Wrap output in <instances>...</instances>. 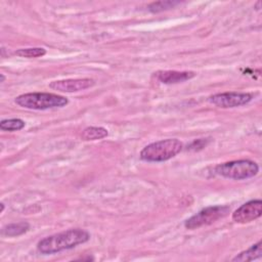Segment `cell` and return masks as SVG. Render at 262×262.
I'll list each match as a JSON object with an SVG mask.
<instances>
[{"instance_id":"cell-1","label":"cell","mask_w":262,"mask_h":262,"mask_svg":"<svg viewBox=\"0 0 262 262\" xmlns=\"http://www.w3.org/2000/svg\"><path fill=\"white\" fill-rule=\"evenodd\" d=\"M90 234L81 228L69 229L59 233L46 236L38 242L37 249L41 254L48 255L70 250L78 245L88 242Z\"/></svg>"},{"instance_id":"cell-2","label":"cell","mask_w":262,"mask_h":262,"mask_svg":"<svg viewBox=\"0 0 262 262\" xmlns=\"http://www.w3.org/2000/svg\"><path fill=\"white\" fill-rule=\"evenodd\" d=\"M15 103L21 107L30 110H50L66 106L69 102L68 98L47 92H31L20 94L15 97Z\"/></svg>"},{"instance_id":"cell-3","label":"cell","mask_w":262,"mask_h":262,"mask_svg":"<svg viewBox=\"0 0 262 262\" xmlns=\"http://www.w3.org/2000/svg\"><path fill=\"white\" fill-rule=\"evenodd\" d=\"M183 148V144L176 138H168L152 142L140 151V159L145 162H164L174 158Z\"/></svg>"},{"instance_id":"cell-4","label":"cell","mask_w":262,"mask_h":262,"mask_svg":"<svg viewBox=\"0 0 262 262\" xmlns=\"http://www.w3.org/2000/svg\"><path fill=\"white\" fill-rule=\"evenodd\" d=\"M216 174L234 180H244L256 176L259 166L250 160H237L219 164L215 168Z\"/></svg>"},{"instance_id":"cell-5","label":"cell","mask_w":262,"mask_h":262,"mask_svg":"<svg viewBox=\"0 0 262 262\" xmlns=\"http://www.w3.org/2000/svg\"><path fill=\"white\" fill-rule=\"evenodd\" d=\"M230 212L228 206H211L207 207L184 222V226L187 229H195L203 226L210 225L217 220L224 218Z\"/></svg>"},{"instance_id":"cell-6","label":"cell","mask_w":262,"mask_h":262,"mask_svg":"<svg viewBox=\"0 0 262 262\" xmlns=\"http://www.w3.org/2000/svg\"><path fill=\"white\" fill-rule=\"evenodd\" d=\"M254 95L248 92H224L217 93L209 97V102L223 108L236 107L249 103Z\"/></svg>"},{"instance_id":"cell-7","label":"cell","mask_w":262,"mask_h":262,"mask_svg":"<svg viewBox=\"0 0 262 262\" xmlns=\"http://www.w3.org/2000/svg\"><path fill=\"white\" fill-rule=\"evenodd\" d=\"M262 215L261 200H252L243 204L232 213V220L236 223H249Z\"/></svg>"},{"instance_id":"cell-8","label":"cell","mask_w":262,"mask_h":262,"mask_svg":"<svg viewBox=\"0 0 262 262\" xmlns=\"http://www.w3.org/2000/svg\"><path fill=\"white\" fill-rule=\"evenodd\" d=\"M94 85V80L92 79H67L53 81L49 84V87L53 90L60 92H77L85 90Z\"/></svg>"},{"instance_id":"cell-9","label":"cell","mask_w":262,"mask_h":262,"mask_svg":"<svg viewBox=\"0 0 262 262\" xmlns=\"http://www.w3.org/2000/svg\"><path fill=\"white\" fill-rule=\"evenodd\" d=\"M156 74L157 79L164 84L182 83L192 79L195 74L193 72H178V71H159Z\"/></svg>"},{"instance_id":"cell-10","label":"cell","mask_w":262,"mask_h":262,"mask_svg":"<svg viewBox=\"0 0 262 262\" xmlns=\"http://www.w3.org/2000/svg\"><path fill=\"white\" fill-rule=\"evenodd\" d=\"M262 256V242L259 241L257 244L253 245L251 248L247 249L246 251L241 252L238 255H236L232 261L237 262H244V261H253Z\"/></svg>"},{"instance_id":"cell-11","label":"cell","mask_w":262,"mask_h":262,"mask_svg":"<svg viewBox=\"0 0 262 262\" xmlns=\"http://www.w3.org/2000/svg\"><path fill=\"white\" fill-rule=\"evenodd\" d=\"M30 228L29 223L27 222H17V223H11L8 225H5L1 233L4 236H17L26 233Z\"/></svg>"},{"instance_id":"cell-12","label":"cell","mask_w":262,"mask_h":262,"mask_svg":"<svg viewBox=\"0 0 262 262\" xmlns=\"http://www.w3.org/2000/svg\"><path fill=\"white\" fill-rule=\"evenodd\" d=\"M108 134L107 130L103 127H87L83 130L81 136L84 140H98L106 137Z\"/></svg>"},{"instance_id":"cell-13","label":"cell","mask_w":262,"mask_h":262,"mask_svg":"<svg viewBox=\"0 0 262 262\" xmlns=\"http://www.w3.org/2000/svg\"><path fill=\"white\" fill-rule=\"evenodd\" d=\"M17 56L20 57H28V58H35L43 56L46 53V50L41 47H30V48H21L14 52Z\"/></svg>"},{"instance_id":"cell-14","label":"cell","mask_w":262,"mask_h":262,"mask_svg":"<svg viewBox=\"0 0 262 262\" xmlns=\"http://www.w3.org/2000/svg\"><path fill=\"white\" fill-rule=\"evenodd\" d=\"M25 127V122L20 119H6L0 122V129L3 131H18Z\"/></svg>"},{"instance_id":"cell-15","label":"cell","mask_w":262,"mask_h":262,"mask_svg":"<svg viewBox=\"0 0 262 262\" xmlns=\"http://www.w3.org/2000/svg\"><path fill=\"white\" fill-rule=\"evenodd\" d=\"M180 4L179 1H158L152 2L148 5V10L151 12H160L170 8H174L176 5Z\"/></svg>"},{"instance_id":"cell-16","label":"cell","mask_w":262,"mask_h":262,"mask_svg":"<svg viewBox=\"0 0 262 262\" xmlns=\"http://www.w3.org/2000/svg\"><path fill=\"white\" fill-rule=\"evenodd\" d=\"M0 77H1L0 82H1V83H3V82H4V80H5V76H4L3 74H0Z\"/></svg>"},{"instance_id":"cell-17","label":"cell","mask_w":262,"mask_h":262,"mask_svg":"<svg viewBox=\"0 0 262 262\" xmlns=\"http://www.w3.org/2000/svg\"><path fill=\"white\" fill-rule=\"evenodd\" d=\"M0 206H1V213H3V211H4V204H3V203H1V204H0Z\"/></svg>"}]
</instances>
